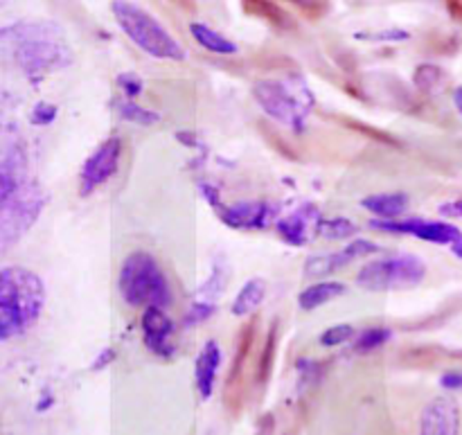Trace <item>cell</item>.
<instances>
[{
    "label": "cell",
    "mask_w": 462,
    "mask_h": 435,
    "mask_svg": "<svg viewBox=\"0 0 462 435\" xmlns=\"http://www.w3.org/2000/svg\"><path fill=\"white\" fill-rule=\"evenodd\" d=\"M45 289L36 273L23 266L0 271V338L23 334L39 320L43 311Z\"/></svg>",
    "instance_id": "cell-1"
},
{
    "label": "cell",
    "mask_w": 462,
    "mask_h": 435,
    "mask_svg": "<svg viewBox=\"0 0 462 435\" xmlns=\"http://www.w3.org/2000/svg\"><path fill=\"white\" fill-rule=\"evenodd\" d=\"M16 43V61L30 77H41L50 70L66 66L70 54L59 30L48 23H25L9 32Z\"/></svg>",
    "instance_id": "cell-2"
},
{
    "label": "cell",
    "mask_w": 462,
    "mask_h": 435,
    "mask_svg": "<svg viewBox=\"0 0 462 435\" xmlns=\"http://www.w3.org/2000/svg\"><path fill=\"white\" fill-rule=\"evenodd\" d=\"M113 16H116L120 30L138 45L143 52L156 59H170V61H183L185 48L147 12L129 0H113Z\"/></svg>",
    "instance_id": "cell-3"
},
{
    "label": "cell",
    "mask_w": 462,
    "mask_h": 435,
    "mask_svg": "<svg viewBox=\"0 0 462 435\" xmlns=\"http://www.w3.org/2000/svg\"><path fill=\"white\" fill-rule=\"evenodd\" d=\"M120 293L131 307H158L165 310L171 302L170 284L165 273L149 253H131L120 269Z\"/></svg>",
    "instance_id": "cell-4"
},
{
    "label": "cell",
    "mask_w": 462,
    "mask_h": 435,
    "mask_svg": "<svg viewBox=\"0 0 462 435\" xmlns=\"http://www.w3.org/2000/svg\"><path fill=\"white\" fill-rule=\"evenodd\" d=\"M427 275V264L418 255L386 257L365 264L356 275L359 287L368 292H395L420 284Z\"/></svg>",
    "instance_id": "cell-5"
},
{
    "label": "cell",
    "mask_w": 462,
    "mask_h": 435,
    "mask_svg": "<svg viewBox=\"0 0 462 435\" xmlns=\"http://www.w3.org/2000/svg\"><path fill=\"white\" fill-rule=\"evenodd\" d=\"M45 206V192L34 183H23L0 215V244L18 242L39 219Z\"/></svg>",
    "instance_id": "cell-6"
},
{
    "label": "cell",
    "mask_w": 462,
    "mask_h": 435,
    "mask_svg": "<svg viewBox=\"0 0 462 435\" xmlns=\"http://www.w3.org/2000/svg\"><path fill=\"white\" fill-rule=\"evenodd\" d=\"M253 95H255L262 111L273 117V120L293 126V129H300L302 122H305V102L296 93H291V88L282 81H257Z\"/></svg>",
    "instance_id": "cell-7"
},
{
    "label": "cell",
    "mask_w": 462,
    "mask_h": 435,
    "mask_svg": "<svg viewBox=\"0 0 462 435\" xmlns=\"http://www.w3.org/2000/svg\"><path fill=\"white\" fill-rule=\"evenodd\" d=\"M120 156H122L120 138H108L106 143H102L93 153H90L88 161H86L84 167H81V176H79L81 197H88L90 192H95L99 185H104L113 174H116L117 165H120Z\"/></svg>",
    "instance_id": "cell-8"
},
{
    "label": "cell",
    "mask_w": 462,
    "mask_h": 435,
    "mask_svg": "<svg viewBox=\"0 0 462 435\" xmlns=\"http://www.w3.org/2000/svg\"><path fill=\"white\" fill-rule=\"evenodd\" d=\"M370 228L383 230V233H400L413 235V237L424 239L433 244H458L462 242V233L456 226L442 224V221H422V219H406V221H370Z\"/></svg>",
    "instance_id": "cell-9"
},
{
    "label": "cell",
    "mask_w": 462,
    "mask_h": 435,
    "mask_svg": "<svg viewBox=\"0 0 462 435\" xmlns=\"http://www.w3.org/2000/svg\"><path fill=\"white\" fill-rule=\"evenodd\" d=\"M460 409L451 397H436L429 402L420 418V435H458Z\"/></svg>",
    "instance_id": "cell-10"
},
{
    "label": "cell",
    "mask_w": 462,
    "mask_h": 435,
    "mask_svg": "<svg viewBox=\"0 0 462 435\" xmlns=\"http://www.w3.org/2000/svg\"><path fill=\"white\" fill-rule=\"evenodd\" d=\"M320 221H323V217H320L319 208L307 203V206H300L278 221L280 237L291 246H305L320 230Z\"/></svg>",
    "instance_id": "cell-11"
},
{
    "label": "cell",
    "mask_w": 462,
    "mask_h": 435,
    "mask_svg": "<svg viewBox=\"0 0 462 435\" xmlns=\"http://www.w3.org/2000/svg\"><path fill=\"white\" fill-rule=\"evenodd\" d=\"M377 251H379L377 244L368 242V239H356V242L347 244L346 248H341V251H337V253L310 257V262H307V266H305V273L310 275V278H320V275H328V273H334V271H338V269H346L350 262L359 260V257L374 255Z\"/></svg>",
    "instance_id": "cell-12"
},
{
    "label": "cell",
    "mask_w": 462,
    "mask_h": 435,
    "mask_svg": "<svg viewBox=\"0 0 462 435\" xmlns=\"http://www.w3.org/2000/svg\"><path fill=\"white\" fill-rule=\"evenodd\" d=\"M171 320L167 319L165 310H158V307H149L144 310L143 316V337L144 346L153 352L156 356H171L174 355V347H171Z\"/></svg>",
    "instance_id": "cell-13"
},
{
    "label": "cell",
    "mask_w": 462,
    "mask_h": 435,
    "mask_svg": "<svg viewBox=\"0 0 462 435\" xmlns=\"http://www.w3.org/2000/svg\"><path fill=\"white\" fill-rule=\"evenodd\" d=\"M219 210L221 219L228 226H233V228H264V226H269L271 219H273V208H271L269 203L260 201H244L233 208H219Z\"/></svg>",
    "instance_id": "cell-14"
},
{
    "label": "cell",
    "mask_w": 462,
    "mask_h": 435,
    "mask_svg": "<svg viewBox=\"0 0 462 435\" xmlns=\"http://www.w3.org/2000/svg\"><path fill=\"white\" fill-rule=\"evenodd\" d=\"M221 364V350L217 341H208L203 350L199 352L197 364H194V382H197V391L201 393L203 400H210L215 393L217 370Z\"/></svg>",
    "instance_id": "cell-15"
},
{
    "label": "cell",
    "mask_w": 462,
    "mask_h": 435,
    "mask_svg": "<svg viewBox=\"0 0 462 435\" xmlns=\"http://www.w3.org/2000/svg\"><path fill=\"white\" fill-rule=\"evenodd\" d=\"M364 208H368L373 215L382 217L383 221H395L409 208V197L404 192L374 194V197L364 199Z\"/></svg>",
    "instance_id": "cell-16"
},
{
    "label": "cell",
    "mask_w": 462,
    "mask_h": 435,
    "mask_svg": "<svg viewBox=\"0 0 462 435\" xmlns=\"http://www.w3.org/2000/svg\"><path fill=\"white\" fill-rule=\"evenodd\" d=\"M18 161H21V153L16 152H7V158L0 161V215H3L7 203L12 201L14 194H16L18 188L23 185L21 179H18V174H21Z\"/></svg>",
    "instance_id": "cell-17"
},
{
    "label": "cell",
    "mask_w": 462,
    "mask_h": 435,
    "mask_svg": "<svg viewBox=\"0 0 462 435\" xmlns=\"http://www.w3.org/2000/svg\"><path fill=\"white\" fill-rule=\"evenodd\" d=\"M346 293V284L343 282H319V284H311V287H307L305 292L298 296V302H300L302 310L311 311V310H319L320 305H325V302L334 301V298L343 296Z\"/></svg>",
    "instance_id": "cell-18"
},
{
    "label": "cell",
    "mask_w": 462,
    "mask_h": 435,
    "mask_svg": "<svg viewBox=\"0 0 462 435\" xmlns=\"http://www.w3.org/2000/svg\"><path fill=\"white\" fill-rule=\"evenodd\" d=\"M266 296V282L260 278H253L248 280L246 284L242 287V292L237 293L233 302V314L235 316H248L262 305Z\"/></svg>",
    "instance_id": "cell-19"
},
{
    "label": "cell",
    "mask_w": 462,
    "mask_h": 435,
    "mask_svg": "<svg viewBox=\"0 0 462 435\" xmlns=\"http://www.w3.org/2000/svg\"><path fill=\"white\" fill-rule=\"evenodd\" d=\"M189 32H192V36L197 39V43L201 45V48H206L208 52H215V54H235L237 52V45H235L233 41L226 39L224 34L215 32L212 27L203 25V23H192Z\"/></svg>",
    "instance_id": "cell-20"
},
{
    "label": "cell",
    "mask_w": 462,
    "mask_h": 435,
    "mask_svg": "<svg viewBox=\"0 0 462 435\" xmlns=\"http://www.w3.org/2000/svg\"><path fill=\"white\" fill-rule=\"evenodd\" d=\"M246 3V9L251 14H255V16H262L266 18L269 23H273V25H280V27H287L289 25V16L282 12L280 7H275L271 0H244Z\"/></svg>",
    "instance_id": "cell-21"
},
{
    "label": "cell",
    "mask_w": 462,
    "mask_h": 435,
    "mask_svg": "<svg viewBox=\"0 0 462 435\" xmlns=\"http://www.w3.org/2000/svg\"><path fill=\"white\" fill-rule=\"evenodd\" d=\"M323 237L328 239H347L356 233V226L350 219H343V217H334V219H323L320 221V230Z\"/></svg>",
    "instance_id": "cell-22"
},
{
    "label": "cell",
    "mask_w": 462,
    "mask_h": 435,
    "mask_svg": "<svg viewBox=\"0 0 462 435\" xmlns=\"http://www.w3.org/2000/svg\"><path fill=\"white\" fill-rule=\"evenodd\" d=\"M120 113L129 122H135V125H156L158 122V113L138 106V104H134V102L120 104Z\"/></svg>",
    "instance_id": "cell-23"
},
{
    "label": "cell",
    "mask_w": 462,
    "mask_h": 435,
    "mask_svg": "<svg viewBox=\"0 0 462 435\" xmlns=\"http://www.w3.org/2000/svg\"><path fill=\"white\" fill-rule=\"evenodd\" d=\"M388 338H391V329H383V328L368 329V332L361 334L359 341H356V350L370 352V350H374V347L383 346V343H386Z\"/></svg>",
    "instance_id": "cell-24"
},
{
    "label": "cell",
    "mask_w": 462,
    "mask_h": 435,
    "mask_svg": "<svg viewBox=\"0 0 462 435\" xmlns=\"http://www.w3.org/2000/svg\"><path fill=\"white\" fill-rule=\"evenodd\" d=\"M352 337H355V328H352V325H334V328H329L328 332H323V337H320V346L337 347L341 346V343L350 341Z\"/></svg>",
    "instance_id": "cell-25"
},
{
    "label": "cell",
    "mask_w": 462,
    "mask_h": 435,
    "mask_svg": "<svg viewBox=\"0 0 462 435\" xmlns=\"http://www.w3.org/2000/svg\"><path fill=\"white\" fill-rule=\"evenodd\" d=\"M442 70L438 66H429V63H424V66L418 68V72H415V84L420 86V88L424 90H431L436 88L438 84L442 81Z\"/></svg>",
    "instance_id": "cell-26"
},
{
    "label": "cell",
    "mask_w": 462,
    "mask_h": 435,
    "mask_svg": "<svg viewBox=\"0 0 462 435\" xmlns=\"http://www.w3.org/2000/svg\"><path fill=\"white\" fill-rule=\"evenodd\" d=\"M117 84H120V88L125 90L126 95H131V97L143 93V79H140L138 75H134V72H125V75L117 77Z\"/></svg>",
    "instance_id": "cell-27"
},
{
    "label": "cell",
    "mask_w": 462,
    "mask_h": 435,
    "mask_svg": "<svg viewBox=\"0 0 462 435\" xmlns=\"http://www.w3.org/2000/svg\"><path fill=\"white\" fill-rule=\"evenodd\" d=\"M54 116H57V108L52 106V104H36L34 111H32V122L34 125H50V122L54 120Z\"/></svg>",
    "instance_id": "cell-28"
},
{
    "label": "cell",
    "mask_w": 462,
    "mask_h": 435,
    "mask_svg": "<svg viewBox=\"0 0 462 435\" xmlns=\"http://www.w3.org/2000/svg\"><path fill=\"white\" fill-rule=\"evenodd\" d=\"M440 384H442V388H447V391H460V388H462V373L442 375Z\"/></svg>",
    "instance_id": "cell-29"
},
{
    "label": "cell",
    "mask_w": 462,
    "mask_h": 435,
    "mask_svg": "<svg viewBox=\"0 0 462 435\" xmlns=\"http://www.w3.org/2000/svg\"><path fill=\"white\" fill-rule=\"evenodd\" d=\"M440 215H445V217H458V219H462V201L442 203V206H440Z\"/></svg>",
    "instance_id": "cell-30"
},
{
    "label": "cell",
    "mask_w": 462,
    "mask_h": 435,
    "mask_svg": "<svg viewBox=\"0 0 462 435\" xmlns=\"http://www.w3.org/2000/svg\"><path fill=\"white\" fill-rule=\"evenodd\" d=\"M442 3L447 5V9H449L456 21H462V0H442Z\"/></svg>",
    "instance_id": "cell-31"
},
{
    "label": "cell",
    "mask_w": 462,
    "mask_h": 435,
    "mask_svg": "<svg viewBox=\"0 0 462 435\" xmlns=\"http://www.w3.org/2000/svg\"><path fill=\"white\" fill-rule=\"evenodd\" d=\"M293 3L305 9V12H311L314 7H323V0H293Z\"/></svg>",
    "instance_id": "cell-32"
},
{
    "label": "cell",
    "mask_w": 462,
    "mask_h": 435,
    "mask_svg": "<svg viewBox=\"0 0 462 435\" xmlns=\"http://www.w3.org/2000/svg\"><path fill=\"white\" fill-rule=\"evenodd\" d=\"M111 359H113V350H104L102 355H99V361H97V364H95V368L99 370L104 364H108V361H111Z\"/></svg>",
    "instance_id": "cell-33"
},
{
    "label": "cell",
    "mask_w": 462,
    "mask_h": 435,
    "mask_svg": "<svg viewBox=\"0 0 462 435\" xmlns=\"http://www.w3.org/2000/svg\"><path fill=\"white\" fill-rule=\"evenodd\" d=\"M454 102H456V106H458V111L462 113V86L458 90H456V95H454Z\"/></svg>",
    "instance_id": "cell-34"
},
{
    "label": "cell",
    "mask_w": 462,
    "mask_h": 435,
    "mask_svg": "<svg viewBox=\"0 0 462 435\" xmlns=\"http://www.w3.org/2000/svg\"><path fill=\"white\" fill-rule=\"evenodd\" d=\"M451 251H454V253H456V255H458V257H460V260H462V242H458V244H454V248H451Z\"/></svg>",
    "instance_id": "cell-35"
}]
</instances>
